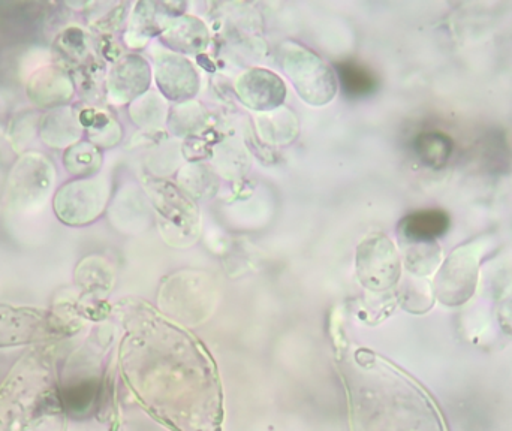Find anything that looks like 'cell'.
<instances>
[{"label":"cell","mask_w":512,"mask_h":431,"mask_svg":"<svg viewBox=\"0 0 512 431\" xmlns=\"http://www.w3.org/2000/svg\"><path fill=\"white\" fill-rule=\"evenodd\" d=\"M337 72H339L343 89L354 98L370 95V93L375 92L376 86H378L375 75L364 66L358 65V63H339Z\"/></svg>","instance_id":"cell-6"},{"label":"cell","mask_w":512,"mask_h":431,"mask_svg":"<svg viewBox=\"0 0 512 431\" xmlns=\"http://www.w3.org/2000/svg\"><path fill=\"white\" fill-rule=\"evenodd\" d=\"M65 430V400L50 355L21 358L0 387V431Z\"/></svg>","instance_id":"cell-2"},{"label":"cell","mask_w":512,"mask_h":431,"mask_svg":"<svg viewBox=\"0 0 512 431\" xmlns=\"http://www.w3.org/2000/svg\"><path fill=\"white\" fill-rule=\"evenodd\" d=\"M477 244L459 247L448 256L436 277V294L448 306H460L474 295L480 273Z\"/></svg>","instance_id":"cell-3"},{"label":"cell","mask_w":512,"mask_h":431,"mask_svg":"<svg viewBox=\"0 0 512 431\" xmlns=\"http://www.w3.org/2000/svg\"><path fill=\"white\" fill-rule=\"evenodd\" d=\"M345 375L354 431H447L432 397L403 373L373 361Z\"/></svg>","instance_id":"cell-1"},{"label":"cell","mask_w":512,"mask_h":431,"mask_svg":"<svg viewBox=\"0 0 512 431\" xmlns=\"http://www.w3.org/2000/svg\"><path fill=\"white\" fill-rule=\"evenodd\" d=\"M451 220L442 210H421L405 217L402 232L412 243H435L450 229Z\"/></svg>","instance_id":"cell-4"},{"label":"cell","mask_w":512,"mask_h":431,"mask_svg":"<svg viewBox=\"0 0 512 431\" xmlns=\"http://www.w3.org/2000/svg\"><path fill=\"white\" fill-rule=\"evenodd\" d=\"M415 150L424 165L441 170L453 156L454 141L441 131L423 132L415 140Z\"/></svg>","instance_id":"cell-5"}]
</instances>
